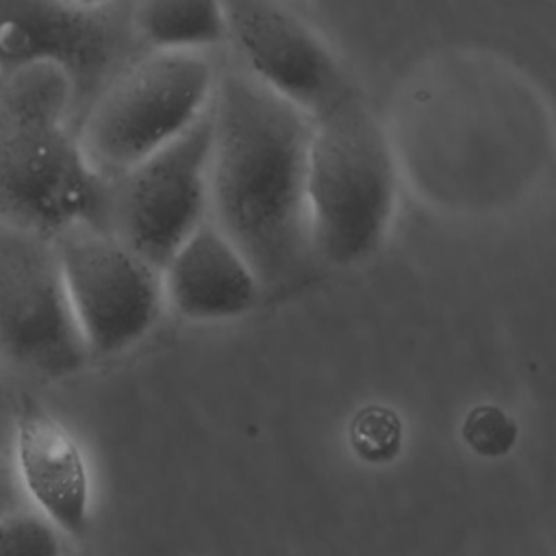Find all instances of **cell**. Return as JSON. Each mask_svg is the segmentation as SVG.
Returning a JSON list of instances; mask_svg holds the SVG:
<instances>
[{"label":"cell","mask_w":556,"mask_h":556,"mask_svg":"<svg viewBox=\"0 0 556 556\" xmlns=\"http://www.w3.org/2000/svg\"><path fill=\"white\" fill-rule=\"evenodd\" d=\"M208 219L261 289L293 282L311 258L306 163L313 117L239 65L215 78Z\"/></svg>","instance_id":"obj_1"},{"label":"cell","mask_w":556,"mask_h":556,"mask_svg":"<svg viewBox=\"0 0 556 556\" xmlns=\"http://www.w3.org/2000/svg\"><path fill=\"white\" fill-rule=\"evenodd\" d=\"M109 182L87 165L65 76L46 65L0 76V226L52 241L106 230Z\"/></svg>","instance_id":"obj_2"},{"label":"cell","mask_w":556,"mask_h":556,"mask_svg":"<svg viewBox=\"0 0 556 556\" xmlns=\"http://www.w3.org/2000/svg\"><path fill=\"white\" fill-rule=\"evenodd\" d=\"M395 187L389 141L354 89L313 117L306 208L317 256L341 267L371 256L389 228Z\"/></svg>","instance_id":"obj_3"},{"label":"cell","mask_w":556,"mask_h":556,"mask_svg":"<svg viewBox=\"0 0 556 556\" xmlns=\"http://www.w3.org/2000/svg\"><path fill=\"white\" fill-rule=\"evenodd\" d=\"M213 63L202 52H146L83 115L76 137L87 165L113 182L182 135L211 104Z\"/></svg>","instance_id":"obj_4"},{"label":"cell","mask_w":556,"mask_h":556,"mask_svg":"<svg viewBox=\"0 0 556 556\" xmlns=\"http://www.w3.org/2000/svg\"><path fill=\"white\" fill-rule=\"evenodd\" d=\"M135 2L0 0V76L46 65L72 91V122L148 50L132 28Z\"/></svg>","instance_id":"obj_5"},{"label":"cell","mask_w":556,"mask_h":556,"mask_svg":"<svg viewBox=\"0 0 556 556\" xmlns=\"http://www.w3.org/2000/svg\"><path fill=\"white\" fill-rule=\"evenodd\" d=\"M208 109L176 139L109 182L106 230L154 269L208 217Z\"/></svg>","instance_id":"obj_6"},{"label":"cell","mask_w":556,"mask_h":556,"mask_svg":"<svg viewBox=\"0 0 556 556\" xmlns=\"http://www.w3.org/2000/svg\"><path fill=\"white\" fill-rule=\"evenodd\" d=\"M52 248L89 356L119 354L148 334L163 302L159 269L93 226L61 232Z\"/></svg>","instance_id":"obj_7"},{"label":"cell","mask_w":556,"mask_h":556,"mask_svg":"<svg viewBox=\"0 0 556 556\" xmlns=\"http://www.w3.org/2000/svg\"><path fill=\"white\" fill-rule=\"evenodd\" d=\"M0 358L15 371L61 380L89 354L74 324L52 241L0 226Z\"/></svg>","instance_id":"obj_8"},{"label":"cell","mask_w":556,"mask_h":556,"mask_svg":"<svg viewBox=\"0 0 556 556\" xmlns=\"http://www.w3.org/2000/svg\"><path fill=\"white\" fill-rule=\"evenodd\" d=\"M224 20L239 67L311 117L352 91L330 48L285 4L226 2Z\"/></svg>","instance_id":"obj_9"},{"label":"cell","mask_w":556,"mask_h":556,"mask_svg":"<svg viewBox=\"0 0 556 556\" xmlns=\"http://www.w3.org/2000/svg\"><path fill=\"white\" fill-rule=\"evenodd\" d=\"M11 469L17 489L59 532L80 536L89 523V471L67 426L24 397L13 419Z\"/></svg>","instance_id":"obj_10"},{"label":"cell","mask_w":556,"mask_h":556,"mask_svg":"<svg viewBox=\"0 0 556 556\" xmlns=\"http://www.w3.org/2000/svg\"><path fill=\"white\" fill-rule=\"evenodd\" d=\"M163 298L187 319H224L252 308L261 285L237 248L206 217L161 269Z\"/></svg>","instance_id":"obj_11"},{"label":"cell","mask_w":556,"mask_h":556,"mask_svg":"<svg viewBox=\"0 0 556 556\" xmlns=\"http://www.w3.org/2000/svg\"><path fill=\"white\" fill-rule=\"evenodd\" d=\"M132 28L148 52H202L226 39L224 4L208 0L135 2Z\"/></svg>","instance_id":"obj_12"},{"label":"cell","mask_w":556,"mask_h":556,"mask_svg":"<svg viewBox=\"0 0 556 556\" xmlns=\"http://www.w3.org/2000/svg\"><path fill=\"white\" fill-rule=\"evenodd\" d=\"M350 445L365 463H389L402 450V421L382 404L363 406L350 421Z\"/></svg>","instance_id":"obj_13"},{"label":"cell","mask_w":556,"mask_h":556,"mask_svg":"<svg viewBox=\"0 0 556 556\" xmlns=\"http://www.w3.org/2000/svg\"><path fill=\"white\" fill-rule=\"evenodd\" d=\"M0 556H63L61 532L35 508L17 506L0 519Z\"/></svg>","instance_id":"obj_14"},{"label":"cell","mask_w":556,"mask_h":556,"mask_svg":"<svg viewBox=\"0 0 556 556\" xmlns=\"http://www.w3.org/2000/svg\"><path fill=\"white\" fill-rule=\"evenodd\" d=\"M463 441L478 456L500 458L506 456L515 443L519 428L515 419L497 404H476L463 419Z\"/></svg>","instance_id":"obj_15"},{"label":"cell","mask_w":556,"mask_h":556,"mask_svg":"<svg viewBox=\"0 0 556 556\" xmlns=\"http://www.w3.org/2000/svg\"><path fill=\"white\" fill-rule=\"evenodd\" d=\"M17 482H15V476H13V469L11 465H7L2 458H0V519L11 513L13 508L22 506L20 500H17Z\"/></svg>","instance_id":"obj_16"}]
</instances>
